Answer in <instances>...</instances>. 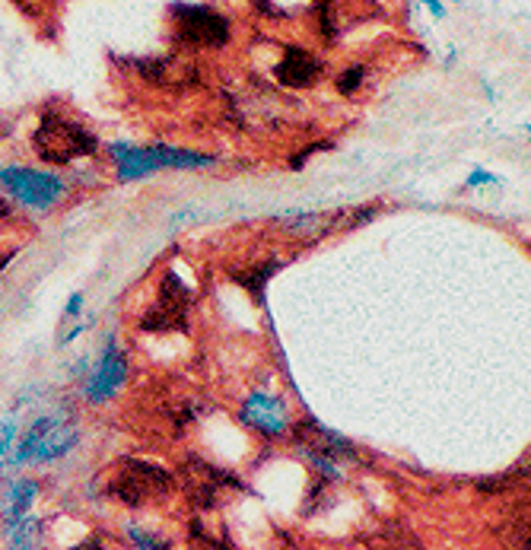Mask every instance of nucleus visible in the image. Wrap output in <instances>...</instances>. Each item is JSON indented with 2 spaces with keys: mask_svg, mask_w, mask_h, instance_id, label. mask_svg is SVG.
<instances>
[{
  "mask_svg": "<svg viewBox=\"0 0 531 550\" xmlns=\"http://www.w3.org/2000/svg\"><path fill=\"white\" fill-rule=\"evenodd\" d=\"M80 442V420L77 411L67 401L55 404L48 414L35 417L23 436H16V446L10 455L13 468H26V465H51V461H61L70 449Z\"/></svg>",
  "mask_w": 531,
  "mask_h": 550,
  "instance_id": "nucleus-1",
  "label": "nucleus"
},
{
  "mask_svg": "<svg viewBox=\"0 0 531 550\" xmlns=\"http://www.w3.org/2000/svg\"><path fill=\"white\" fill-rule=\"evenodd\" d=\"M118 179L121 182H137L147 179L153 172L163 169H207L214 166L217 159L207 153H194L182 147H166V144H153V147H134V144H112L109 147Z\"/></svg>",
  "mask_w": 531,
  "mask_h": 550,
  "instance_id": "nucleus-2",
  "label": "nucleus"
},
{
  "mask_svg": "<svg viewBox=\"0 0 531 550\" xmlns=\"http://www.w3.org/2000/svg\"><path fill=\"white\" fill-rule=\"evenodd\" d=\"M105 493L128 509H144L172 493V474L144 458H121Z\"/></svg>",
  "mask_w": 531,
  "mask_h": 550,
  "instance_id": "nucleus-3",
  "label": "nucleus"
},
{
  "mask_svg": "<svg viewBox=\"0 0 531 550\" xmlns=\"http://www.w3.org/2000/svg\"><path fill=\"white\" fill-rule=\"evenodd\" d=\"M32 150L48 166H70L83 156H93L99 150V140L77 121H67L61 115H42L39 128L32 134Z\"/></svg>",
  "mask_w": 531,
  "mask_h": 550,
  "instance_id": "nucleus-4",
  "label": "nucleus"
},
{
  "mask_svg": "<svg viewBox=\"0 0 531 550\" xmlns=\"http://www.w3.org/2000/svg\"><path fill=\"white\" fill-rule=\"evenodd\" d=\"M175 42L185 51L223 48L229 42V20L204 4H175Z\"/></svg>",
  "mask_w": 531,
  "mask_h": 550,
  "instance_id": "nucleus-5",
  "label": "nucleus"
},
{
  "mask_svg": "<svg viewBox=\"0 0 531 550\" xmlns=\"http://www.w3.org/2000/svg\"><path fill=\"white\" fill-rule=\"evenodd\" d=\"M188 312H191V290L185 280L166 271L156 287V303L140 318V331L144 334H163V331H188Z\"/></svg>",
  "mask_w": 531,
  "mask_h": 550,
  "instance_id": "nucleus-6",
  "label": "nucleus"
},
{
  "mask_svg": "<svg viewBox=\"0 0 531 550\" xmlns=\"http://www.w3.org/2000/svg\"><path fill=\"white\" fill-rule=\"evenodd\" d=\"M0 188H4L13 201H20L26 207L45 210L55 207L64 198V179L55 172H42V169H26V166H7L0 169Z\"/></svg>",
  "mask_w": 531,
  "mask_h": 550,
  "instance_id": "nucleus-7",
  "label": "nucleus"
},
{
  "mask_svg": "<svg viewBox=\"0 0 531 550\" xmlns=\"http://www.w3.org/2000/svg\"><path fill=\"white\" fill-rule=\"evenodd\" d=\"M128 376H131L128 353L115 344V337H109V341H105L102 357L83 376V398H86V404H93V407L109 404L121 392V388L128 385Z\"/></svg>",
  "mask_w": 531,
  "mask_h": 550,
  "instance_id": "nucleus-8",
  "label": "nucleus"
},
{
  "mask_svg": "<svg viewBox=\"0 0 531 550\" xmlns=\"http://www.w3.org/2000/svg\"><path fill=\"white\" fill-rule=\"evenodd\" d=\"M245 427H252L261 436H283L290 430V411H287V401L268 395V392H252L249 398L242 401V411H239Z\"/></svg>",
  "mask_w": 531,
  "mask_h": 550,
  "instance_id": "nucleus-9",
  "label": "nucleus"
},
{
  "mask_svg": "<svg viewBox=\"0 0 531 550\" xmlns=\"http://www.w3.org/2000/svg\"><path fill=\"white\" fill-rule=\"evenodd\" d=\"M229 484H236L233 474L217 471L214 465H207L201 458H188L182 468V490L188 500L198 509H210L217 503V493Z\"/></svg>",
  "mask_w": 531,
  "mask_h": 550,
  "instance_id": "nucleus-10",
  "label": "nucleus"
},
{
  "mask_svg": "<svg viewBox=\"0 0 531 550\" xmlns=\"http://www.w3.org/2000/svg\"><path fill=\"white\" fill-rule=\"evenodd\" d=\"M296 436V446L303 449V455H318V458H328V461H341V458H357V449L353 442L344 439L341 433H334L328 427H322L318 420H303L293 427Z\"/></svg>",
  "mask_w": 531,
  "mask_h": 550,
  "instance_id": "nucleus-11",
  "label": "nucleus"
},
{
  "mask_svg": "<svg viewBox=\"0 0 531 550\" xmlns=\"http://www.w3.org/2000/svg\"><path fill=\"white\" fill-rule=\"evenodd\" d=\"M277 80L283 86H293V90H303V86H312L318 80V74H322V64H318L315 55H309L306 48L299 45H287V51H283V61L277 64Z\"/></svg>",
  "mask_w": 531,
  "mask_h": 550,
  "instance_id": "nucleus-12",
  "label": "nucleus"
},
{
  "mask_svg": "<svg viewBox=\"0 0 531 550\" xmlns=\"http://www.w3.org/2000/svg\"><path fill=\"white\" fill-rule=\"evenodd\" d=\"M140 70H144L147 80H153L159 86H172V90H182V86H191L194 80H198V67H194L182 55L144 61V64H140Z\"/></svg>",
  "mask_w": 531,
  "mask_h": 550,
  "instance_id": "nucleus-13",
  "label": "nucleus"
},
{
  "mask_svg": "<svg viewBox=\"0 0 531 550\" xmlns=\"http://www.w3.org/2000/svg\"><path fill=\"white\" fill-rule=\"evenodd\" d=\"M35 496H39V481H32V477H20V481L7 487L4 503H0V522H4V528L29 516Z\"/></svg>",
  "mask_w": 531,
  "mask_h": 550,
  "instance_id": "nucleus-14",
  "label": "nucleus"
},
{
  "mask_svg": "<svg viewBox=\"0 0 531 550\" xmlns=\"http://www.w3.org/2000/svg\"><path fill=\"white\" fill-rule=\"evenodd\" d=\"M357 4H369V0H318V23L328 42L338 39L350 23H357V16L350 13V7Z\"/></svg>",
  "mask_w": 531,
  "mask_h": 550,
  "instance_id": "nucleus-15",
  "label": "nucleus"
},
{
  "mask_svg": "<svg viewBox=\"0 0 531 550\" xmlns=\"http://www.w3.org/2000/svg\"><path fill=\"white\" fill-rule=\"evenodd\" d=\"M7 531V550H42V525L39 519H20L4 528Z\"/></svg>",
  "mask_w": 531,
  "mask_h": 550,
  "instance_id": "nucleus-16",
  "label": "nucleus"
},
{
  "mask_svg": "<svg viewBox=\"0 0 531 550\" xmlns=\"http://www.w3.org/2000/svg\"><path fill=\"white\" fill-rule=\"evenodd\" d=\"M274 271H277V264L271 261V264H264V268H255V271H245V274H239L236 280H239L242 287L255 296V303L261 306V303H264V287H268V280H271V274H274Z\"/></svg>",
  "mask_w": 531,
  "mask_h": 550,
  "instance_id": "nucleus-17",
  "label": "nucleus"
},
{
  "mask_svg": "<svg viewBox=\"0 0 531 550\" xmlns=\"http://www.w3.org/2000/svg\"><path fill=\"white\" fill-rule=\"evenodd\" d=\"M16 436H20V423H16V417L10 414V417L0 420V471H4V465H7L10 455H13Z\"/></svg>",
  "mask_w": 531,
  "mask_h": 550,
  "instance_id": "nucleus-18",
  "label": "nucleus"
},
{
  "mask_svg": "<svg viewBox=\"0 0 531 550\" xmlns=\"http://www.w3.org/2000/svg\"><path fill=\"white\" fill-rule=\"evenodd\" d=\"M128 541L134 544V550H169V544L163 538L150 535V531L137 528V525H128Z\"/></svg>",
  "mask_w": 531,
  "mask_h": 550,
  "instance_id": "nucleus-19",
  "label": "nucleus"
},
{
  "mask_svg": "<svg viewBox=\"0 0 531 550\" xmlns=\"http://www.w3.org/2000/svg\"><path fill=\"white\" fill-rule=\"evenodd\" d=\"M363 77H366V67H360V64H353V67H347L344 74L338 77V93H344V96H353L360 90V83H363Z\"/></svg>",
  "mask_w": 531,
  "mask_h": 550,
  "instance_id": "nucleus-20",
  "label": "nucleus"
},
{
  "mask_svg": "<svg viewBox=\"0 0 531 550\" xmlns=\"http://www.w3.org/2000/svg\"><path fill=\"white\" fill-rule=\"evenodd\" d=\"M70 550H109V544H105L102 538H86V541H80V544H74Z\"/></svg>",
  "mask_w": 531,
  "mask_h": 550,
  "instance_id": "nucleus-21",
  "label": "nucleus"
},
{
  "mask_svg": "<svg viewBox=\"0 0 531 550\" xmlns=\"http://www.w3.org/2000/svg\"><path fill=\"white\" fill-rule=\"evenodd\" d=\"M80 309H83V293L70 296V303H67V312H64V318H74V315H80Z\"/></svg>",
  "mask_w": 531,
  "mask_h": 550,
  "instance_id": "nucleus-22",
  "label": "nucleus"
},
{
  "mask_svg": "<svg viewBox=\"0 0 531 550\" xmlns=\"http://www.w3.org/2000/svg\"><path fill=\"white\" fill-rule=\"evenodd\" d=\"M487 185V182H497V179H493V175L490 172H481V169H477V172H471V179H468V188H474V185Z\"/></svg>",
  "mask_w": 531,
  "mask_h": 550,
  "instance_id": "nucleus-23",
  "label": "nucleus"
},
{
  "mask_svg": "<svg viewBox=\"0 0 531 550\" xmlns=\"http://www.w3.org/2000/svg\"><path fill=\"white\" fill-rule=\"evenodd\" d=\"M13 217V207H10V201H4V198H0V226H4L7 220Z\"/></svg>",
  "mask_w": 531,
  "mask_h": 550,
  "instance_id": "nucleus-24",
  "label": "nucleus"
},
{
  "mask_svg": "<svg viewBox=\"0 0 531 550\" xmlns=\"http://www.w3.org/2000/svg\"><path fill=\"white\" fill-rule=\"evenodd\" d=\"M255 4H258V10H261V13H271V16H277V13H280V16H283V10L271 7V0H255Z\"/></svg>",
  "mask_w": 531,
  "mask_h": 550,
  "instance_id": "nucleus-25",
  "label": "nucleus"
},
{
  "mask_svg": "<svg viewBox=\"0 0 531 550\" xmlns=\"http://www.w3.org/2000/svg\"><path fill=\"white\" fill-rule=\"evenodd\" d=\"M423 4H427L436 16H442V7H439V0H423Z\"/></svg>",
  "mask_w": 531,
  "mask_h": 550,
  "instance_id": "nucleus-26",
  "label": "nucleus"
},
{
  "mask_svg": "<svg viewBox=\"0 0 531 550\" xmlns=\"http://www.w3.org/2000/svg\"><path fill=\"white\" fill-rule=\"evenodd\" d=\"M528 134H531V128H528Z\"/></svg>",
  "mask_w": 531,
  "mask_h": 550,
  "instance_id": "nucleus-27",
  "label": "nucleus"
}]
</instances>
